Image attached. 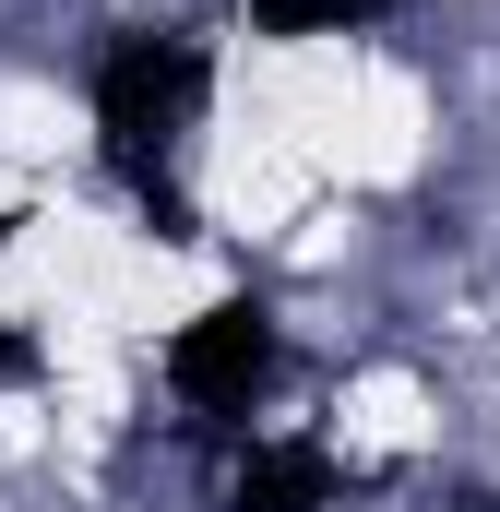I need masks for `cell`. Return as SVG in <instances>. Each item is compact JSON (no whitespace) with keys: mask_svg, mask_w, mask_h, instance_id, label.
I'll return each mask as SVG.
<instances>
[{"mask_svg":"<svg viewBox=\"0 0 500 512\" xmlns=\"http://www.w3.org/2000/svg\"><path fill=\"white\" fill-rule=\"evenodd\" d=\"M203 108V48L191 36H120L108 72H96V131H108V167L143 191V215L167 239H203L191 227V191H179V143Z\"/></svg>","mask_w":500,"mask_h":512,"instance_id":"1","label":"cell"},{"mask_svg":"<svg viewBox=\"0 0 500 512\" xmlns=\"http://www.w3.org/2000/svg\"><path fill=\"white\" fill-rule=\"evenodd\" d=\"M167 382H179V405H250V393L274 382V322L250 310V298H215L179 346H167Z\"/></svg>","mask_w":500,"mask_h":512,"instance_id":"2","label":"cell"},{"mask_svg":"<svg viewBox=\"0 0 500 512\" xmlns=\"http://www.w3.org/2000/svg\"><path fill=\"white\" fill-rule=\"evenodd\" d=\"M227 501H239V512H322V501H334V453H322V441H262Z\"/></svg>","mask_w":500,"mask_h":512,"instance_id":"3","label":"cell"},{"mask_svg":"<svg viewBox=\"0 0 500 512\" xmlns=\"http://www.w3.org/2000/svg\"><path fill=\"white\" fill-rule=\"evenodd\" d=\"M393 0H250V24L262 36H358V24H381Z\"/></svg>","mask_w":500,"mask_h":512,"instance_id":"4","label":"cell"},{"mask_svg":"<svg viewBox=\"0 0 500 512\" xmlns=\"http://www.w3.org/2000/svg\"><path fill=\"white\" fill-rule=\"evenodd\" d=\"M0 370H24V334H12V322H0Z\"/></svg>","mask_w":500,"mask_h":512,"instance_id":"5","label":"cell"}]
</instances>
